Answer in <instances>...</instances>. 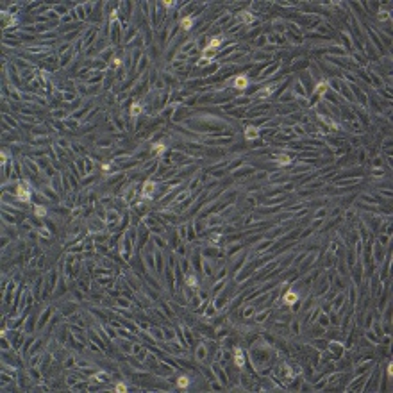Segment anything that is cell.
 <instances>
[{"label": "cell", "instance_id": "obj_1", "mask_svg": "<svg viewBox=\"0 0 393 393\" xmlns=\"http://www.w3.org/2000/svg\"><path fill=\"white\" fill-rule=\"evenodd\" d=\"M16 193H18V198L20 200H23V202H29V198H31V193H29V190L22 184V186H18V190H16Z\"/></svg>", "mask_w": 393, "mask_h": 393}, {"label": "cell", "instance_id": "obj_2", "mask_svg": "<svg viewBox=\"0 0 393 393\" xmlns=\"http://www.w3.org/2000/svg\"><path fill=\"white\" fill-rule=\"evenodd\" d=\"M234 86H236L238 90H245L247 86H249V79H247L245 75H240V77L234 79Z\"/></svg>", "mask_w": 393, "mask_h": 393}, {"label": "cell", "instance_id": "obj_3", "mask_svg": "<svg viewBox=\"0 0 393 393\" xmlns=\"http://www.w3.org/2000/svg\"><path fill=\"white\" fill-rule=\"evenodd\" d=\"M220 45H222V38L218 36V38H214V39H213V41L209 43V45L206 47V50H204V54H207L209 50H213V48H216V47H220Z\"/></svg>", "mask_w": 393, "mask_h": 393}, {"label": "cell", "instance_id": "obj_4", "mask_svg": "<svg viewBox=\"0 0 393 393\" xmlns=\"http://www.w3.org/2000/svg\"><path fill=\"white\" fill-rule=\"evenodd\" d=\"M284 302H286V304H295V302H297V295H295V291H291V289H289V291H286V295H284Z\"/></svg>", "mask_w": 393, "mask_h": 393}, {"label": "cell", "instance_id": "obj_5", "mask_svg": "<svg viewBox=\"0 0 393 393\" xmlns=\"http://www.w3.org/2000/svg\"><path fill=\"white\" fill-rule=\"evenodd\" d=\"M152 191H154V182H147V184L143 186V195L145 197H149Z\"/></svg>", "mask_w": 393, "mask_h": 393}, {"label": "cell", "instance_id": "obj_6", "mask_svg": "<svg viewBox=\"0 0 393 393\" xmlns=\"http://www.w3.org/2000/svg\"><path fill=\"white\" fill-rule=\"evenodd\" d=\"M191 25H193V20L191 18H182V27L186 29V31H190Z\"/></svg>", "mask_w": 393, "mask_h": 393}, {"label": "cell", "instance_id": "obj_7", "mask_svg": "<svg viewBox=\"0 0 393 393\" xmlns=\"http://www.w3.org/2000/svg\"><path fill=\"white\" fill-rule=\"evenodd\" d=\"M256 136H257V129H254V127L247 129V138H249V139H252V138H256Z\"/></svg>", "mask_w": 393, "mask_h": 393}, {"label": "cell", "instance_id": "obj_8", "mask_svg": "<svg viewBox=\"0 0 393 393\" xmlns=\"http://www.w3.org/2000/svg\"><path fill=\"white\" fill-rule=\"evenodd\" d=\"M181 388H188V384H190V381H188V377H179V382H177Z\"/></svg>", "mask_w": 393, "mask_h": 393}, {"label": "cell", "instance_id": "obj_9", "mask_svg": "<svg viewBox=\"0 0 393 393\" xmlns=\"http://www.w3.org/2000/svg\"><path fill=\"white\" fill-rule=\"evenodd\" d=\"M234 363L238 366H241L243 365V356H241V352H236V356H234Z\"/></svg>", "mask_w": 393, "mask_h": 393}, {"label": "cell", "instance_id": "obj_10", "mask_svg": "<svg viewBox=\"0 0 393 393\" xmlns=\"http://www.w3.org/2000/svg\"><path fill=\"white\" fill-rule=\"evenodd\" d=\"M139 111H141V107L138 104H132V107H130V114H138Z\"/></svg>", "mask_w": 393, "mask_h": 393}, {"label": "cell", "instance_id": "obj_11", "mask_svg": "<svg viewBox=\"0 0 393 393\" xmlns=\"http://www.w3.org/2000/svg\"><path fill=\"white\" fill-rule=\"evenodd\" d=\"M325 88H327V86H325V82H322V84H320L318 88H316V91H318V93H322V91H324Z\"/></svg>", "mask_w": 393, "mask_h": 393}, {"label": "cell", "instance_id": "obj_12", "mask_svg": "<svg viewBox=\"0 0 393 393\" xmlns=\"http://www.w3.org/2000/svg\"><path fill=\"white\" fill-rule=\"evenodd\" d=\"M116 391H125V386L123 384H118V386H116Z\"/></svg>", "mask_w": 393, "mask_h": 393}]
</instances>
